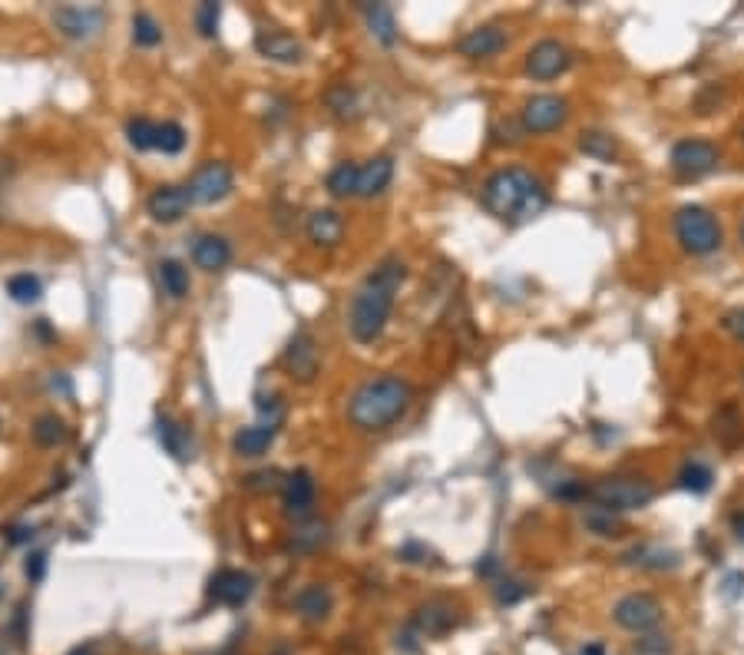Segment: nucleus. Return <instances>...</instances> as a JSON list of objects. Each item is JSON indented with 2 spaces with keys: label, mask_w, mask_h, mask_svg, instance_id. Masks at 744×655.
Returning <instances> with one entry per match:
<instances>
[{
  "label": "nucleus",
  "mask_w": 744,
  "mask_h": 655,
  "mask_svg": "<svg viewBox=\"0 0 744 655\" xmlns=\"http://www.w3.org/2000/svg\"><path fill=\"white\" fill-rule=\"evenodd\" d=\"M133 40H136V47H156V44H163V27L156 24L153 14L139 10V14L133 17Z\"/></svg>",
  "instance_id": "nucleus-33"
},
{
  "label": "nucleus",
  "mask_w": 744,
  "mask_h": 655,
  "mask_svg": "<svg viewBox=\"0 0 744 655\" xmlns=\"http://www.w3.org/2000/svg\"><path fill=\"white\" fill-rule=\"evenodd\" d=\"M34 440L40 447H57L67 440V424H63L57 414H43L34 424Z\"/></svg>",
  "instance_id": "nucleus-31"
},
{
  "label": "nucleus",
  "mask_w": 744,
  "mask_h": 655,
  "mask_svg": "<svg viewBox=\"0 0 744 655\" xmlns=\"http://www.w3.org/2000/svg\"><path fill=\"white\" fill-rule=\"evenodd\" d=\"M255 50L262 53L265 60H275V63H301L305 57V47H301L298 37L285 34V30H258L255 34Z\"/></svg>",
  "instance_id": "nucleus-16"
},
{
  "label": "nucleus",
  "mask_w": 744,
  "mask_h": 655,
  "mask_svg": "<svg viewBox=\"0 0 744 655\" xmlns=\"http://www.w3.org/2000/svg\"><path fill=\"white\" fill-rule=\"evenodd\" d=\"M156 149H163L166 156H176L186 149V130H182L179 123H163L159 126V143Z\"/></svg>",
  "instance_id": "nucleus-37"
},
{
  "label": "nucleus",
  "mask_w": 744,
  "mask_h": 655,
  "mask_svg": "<svg viewBox=\"0 0 744 655\" xmlns=\"http://www.w3.org/2000/svg\"><path fill=\"white\" fill-rule=\"evenodd\" d=\"M457 50L463 53V57H470V60H490V57H496V53L506 50V30L493 27V24L477 27V30H470V34L460 40Z\"/></svg>",
  "instance_id": "nucleus-17"
},
{
  "label": "nucleus",
  "mask_w": 744,
  "mask_h": 655,
  "mask_svg": "<svg viewBox=\"0 0 744 655\" xmlns=\"http://www.w3.org/2000/svg\"><path fill=\"white\" fill-rule=\"evenodd\" d=\"M328 106L334 110V116H354L358 113V93H354L348 83H338V87L328 90Z\"/></svg>",
  "instance_id": "nucleus-35"
},
{
  "label": "nucleus",
  "mask_w": 744,
  "mask_h": 655,
  "mask_svg": "<svg viewBox=\"0 0 744 655\" xmlns=\"http://www.w3.org/2000/svg\"><path fill=\"white\" fill-rule=\"evenodd\" d=\"M731 530H735V536L744 543V510H738V513H731Z\"/></svg>",
  "instance_id": "nucleus-44"
},
{
  "label": "nucleus",
  "mask_w": 744,
  "mask_h": 655,
  "mask_svg": "<svg viewBox=\"0 0 744 655\" xmlns=\"http://www.w3.org/2000/svg\"><path fill=\"white\" fill-rule=\"evenodd\" d=\"M126 139H129V146H133V149L146 153V149H156V143H159V126L139 116V120L126 123Z\"/></svg>",
  "instance_id": "nucleus-32"
},
{
  "label": "nucleus",
  "mask_w": 744,
  "mask_h": 655,
  "mask_svg": "<svg viewBox=\"0 0 744 655\" xmlns=\"http://www.w3.org/2000/svg\"><path fill=\"white\" fill-rule=\"evenodd\" d=\"M7 540H10V543H27V540H34V526H14V530H7Z\"/></svg>",
  "instance_id": "nucleus-42"
},
{
  "label": "nucleus",
  "mask_w": 744,
  "mask_h": 655,
  "mask_svg": "<svg viewBox=\"0 0 744 655\" xmlns=\"http://www.w3.org/2000/svg\"><path fill=\"white\" fill-rule=\"evenodd\" d=\"M483 206L500 222H510V225H520V222H530L536 219L539 212L546 209V189L543 182H539L530 169L523 166H506V169H496V173L483 182Z\"/></svg>",
  "instance_id": "nucleus-2"
},
{
  "label": "nucleus",
  "mask_w": 744,
  "mask_h": 655,
  "mask_svg": "<svg viewBox=\"0 0 744 655\" xmlns=\"http://www.w3.org/2000/svg\"><path fill=\"white\" fill-rule=\"evenodd\" d=\"M530 593L523 583H516V579H503V583H496V603L500 606H513L520 603V599Z\"/></svg>",
  "instance_id": "nucleus-39"
},
{
  "label": "nucleus",
  "mask_w": 744,
  "mask_h": 655,
  "mask_svg": "<svg viewBox=\"0 0 744 655\" xmlns=\"http://www.w3.org/2000/svg\"><path fill=\"white\" fill-rule=\"evenodd\" d=\"M358 179H361V166L358 163H338L328 173L325 186L334 199H348V196H358Z\"/></svg>",
  "instance_id": "nucleus-25"
},
{
  "label": "nucleus",
  "mask_w": 744,
  "mask_h": 655,
  "mask_svg": "<svg viewBox=\"0 0 744 655\" xmlns=\"http://www.w3.org/2000/svg\"><path fill=\"white\" fill-rule=\"evenodd\" d=\"M662 616H665V609L652 593H629L612 606V619H616V626L629 629V632H652L662 622Z\"/></svg>",
  "instance_id": "nucleus-7"
},
{
  "label": "nucleus",
  "mask_w": 744,
  "mask_h": 655,
  "mask_svg": "<svg viewBox=\"0 0 744 655\" xmlns=\"http://www.w3.org/2000/svg\"><path fill=\"white\" fill-rule=\"evenodd\" d=\"M672 169L678 179H702L708 173H715L718 163H721V153L715 143H708V139H678L672 146Z\"/></svg>",
  "instance_id": "nucleus-6"
},
{
  "label": "nucleus",
  "mask_w": 744,
  "mask_h": 655,
  "mask_svg": "<svg viewBox=\"0 0 744 655\" xmlns=\"http://www.w3.org/2000/svg\"><path fill=\"white\" fill-rule=\"evenodd\" d=\"M675 239L688 255H711L721 245V225L705 206H682L675 212Z\"/></svg>",
  "instance_id": "nucleus-5"
},
{
  "label": "nucleus",
  "mask_w": 744,
  "mask_h": 655,
  "mask_svg": "<svg viewBox=\"0 0 744 655\" xmlns=\"http://www.w3.org/2000/svg\"><path fill=\"white\" fill-rule=\"evenodd\" d=\"M404 282H407V265L401 259H394V255L384 259L361 282V288L354 292L351 315H348L351 338L358 341V345H374V341L384 335L394 302H397V292H401Z\"/></svg>",
  "instance_id": "nucleus-1"
},
{
  "label": "nucleus",
  "mask_w": 744,
  "mask_h": 655,
  "mask_svg": "<svg viewBox=\"0 0 744 655\" xmlns=\"http://www.w3.org/2000/svg\"><path fill=\"white\" fill-rule=\"evenodd\" d=\"M569 63H573V53H569L566 44H559V40H539V44L526 53V73L543 83L563 77L569 70Z\"/></svg>",
  "instance_id": "nucleus-10"
},
{
  "label": "nucleus",
  "mask_w": 744,
  "mask_h": 655,
  "mask_svg": "<svg viewBox=\"0 0 744 655\" xmlns=\"http://www.w3.org/2000/svg\"><path fill=\"white\" fill-rule=\"evenodd\" d=\"M24 569H27V576L34 579V583H37V579H43V569H47V553H30Z\"/></svg>",
  "instance_id": "nucleus-41"
},
{
  "label": "nucleus",
  "mask_w": 744,
  "mask_h": 655,
  "mask_svg": "<svg viewBox=\"0 0 744 655\" xmlns=\"http://www.w3.org/2000/svg\"><path fill=\"white\" fill-rule=\"evenodd\" d=\"M156 434H159V444H163L166 450L176 460H186L189 457V440H186V431L172 421V417H159L156 424Z\"/></svg>",
  "instance_id": "nucleus-27"
},
{
  "label": "nucleus",
  "mask_w": 744,
  "mask_h": 655,
  "mask_svg": "<svg viewBox=\"0 0 744 655\" xmlns=\"http://www.w3.org/2000/svg\"><path fill=\"white\" fill-rule=\"evenodd\" d=\"M721 325H725V331H728L731 338L744 341V308H735V311H728V315H725V321H721Z\"/></svg>",
  "instance_id": "nucleus-40"
},
{
  "label": "nucleus",
  "mask_w": 744,
  "mask_h": 655,
  "mask_svg": "<svg viewBox=\"0 0 744 655\" xmlns=\"http://www.w3.org/2000/svg\"><path fill=\"white\" fill-rule=\"evenodd\" d=\"M285 368L291 371V378H298V381H311L318 374V345L308 331H295V338L288 341Z\"/></svg>",
  "instance_id": "nucleus-14"
},
{
  "label": "nucleus",
  "mask_w": 744,
  "mask_h": 655,
  "mask_svg": "<svg viewBox=\"0 0 744 655\" xmlns=\"http://www.w3.org/2000/svg\"><path fill=\"white\" fill-rule=\"evenodd\" d=\"M272 655H291L288 649H278V652H272Z\"/></svg>",
  "instance_id": "nucleus-47"
},
{
  "label": "nucleus",
  "mask_w": 744,
  "mask_h": 655,
  "mask_svg": "<svg viewBox=\"0 0 744 655\" xmlns=\"http://www.w3.org/2000/svg\"><path fill=\"white\" fill-rule=\"evenodd\" d=\"M414 401L411 384L397 374H381V378L364 381L348 401V417L361 431H387L407 414Z\"/></svg>",
  "instance_id": "nucleus-3"
},
{
  "label": "nucleus",
  "mask_w": 744,
  "mask_h": 655,
  "mask_svg": "<svg viewBox=\"0 0 744 655\" xmlns=\"http://www.w3.org/2000/svg\"><path fill=\"white\" fill-rule=\"evenodd\" d=\"M586 526L596 536H622V520L616 517V513H609L602 507H592L586 513Z\"/></svg>",
  "instance_id": "nucleus-34"
},
{
  "label": "nucleus",
  "mask_w": 744,
  "mask_h": 655,
  "mask_svg": "<svg viewBox=\"0 0 744 655\" xmlns=\"http://www.w3.org/2000/svg\"><path fill=\"white\" fill-rule=\"evenodd\" d=\"M192 262H196L202 272H222L225 265L232 262V245L222 239V235H199L192 242Z\"/></svg>",
  "instance_id": "nucleus-19"
},
{
  "label": "nucleus",
  "mask_w": 744,
  "mask_h": 655,
  "mask_svg": "<svg viewBox=\"0 0 744 655\" xmlns=\"http://www.w3.org/2000/svg\"><path fill=\"white\" fill-rule=\"evenodd\" d=\"M67 655H93V649H90V646H77V649L67 652Z\"/></svg>",
  "instance_id": "nucleus-45"
},
{
  "label": "nucleus",
  "mask_w": 744,
  "mask_h": 655,
  "mask_svg": "<svg viewBox=\"0 0 744 655\" xmlns=\"http://www.w3.org/2000/svg\"><path fill=\"white\" fill-rule=\"evenodd\" d=\"M454 626H457V612H454V606H447V603L420 606L414 612V619H411V632H414V636H420V639H440V636H447Z\"/></svg>",
  "instance_id": "nucleus-15"
},
{
  "label": "nucleus",
  "mask_w": 744,
  "mask_h": 655,
  "mask_svg": "<svg viewBox=\"0 0 744 655\" xmlns=\"http://www.w3.org/2000/svg\"><path fill=\"white\" fill-rule=\"evenodd\" d=\"M159 282H163V288L172 298H186L189 295V268L176 259L159 262Z\"/></svg>",
  "instance_id": "nucleus-28"
},
{
  "label": "nucleus",
  "mask_w": 744,
  "mask_h": 655,
  "mask_svg": "<svg viewBox=\"0 0 744 655\" xmlns=\"http://www.w3.org/2000/svg\"><path fill=\"white\" fill-rule=\"evenodd\" d=\"M255 589V579L242 573V569H222V573L212 576V586H209V596L215 603L229 606V609H239L248 603V596H252Z\"/></svg>",
  "instance_id": "nucleus-12"
},
{
  "label": "nucleus",
  "mask_w": 744,
  "mask_h": 655,
  "mask_svg": "<svg viewBox=\"0 0 744 655\" xmlns=\"http://www.w3.org/2000/svg\"><path fill=\"white\" fill-rule=\"evenodd\" d=\"M394 179V159L391 156H374L368 166H361V179H358V196L361 199H374L391 186Z\"/></svg>",
  "instance_id": "nucleus-22"
},
{
  "label": "nucleus",
  "mask_w": 744,
  "mask_h": 655,
  "mask_svg": "<svg viewBox=\"0 0 744 655\" xmlns=\"http://www.w3.org/2000/svg\"><path fill=\"white\" fill-rule=\"evenodd\" d=\"M7 295L14 298L17 305H34V302H40L43 285H40V278H37V275L24 272V275H14V278L7 282Z\"/></svg>",
  "instance_id": "nucleus-30"
},
{
  "label": "nucleus",
  "mask_w": 744,
  "mask_h": 655,
  "mask_svg": "<svg viewBox=\"0 0 744 655\" xmlns=\"http://www.w3.org/2000/svg\"><path fill=\"white\" fill-rule=\"evenodd\" d=\"M361 10L368 14V27L371 37L381 47H394L397 44V24H394V10L387 4H361Z\"/></svg>",
  "instance_id": "nucleus-24"
},
{
  "label": "nucleus",
  "mask_w": 744,
  "mask_h": 655,
  "mask_svg": "<svg viewBox=\"0 0 744 655\" xmlns=\"http://www.w3.org/2000/svg\"><path fill=\"white\" fill-rule=\"evenodd\" d=\"M655 636H649V639H642L639 642V646H635V649H639V652H668V642L659 636V642H652Z\"/></svg>",
  "instance_id": "nucleus-43"
},
{
  "label": "nucleus",
  "mask_w": 744,
  "mask_h": 655,
  "mask_svg": "<svg viewBox=\"0 0 744 655\" xmlns=\"http://www.w3.org/2000/svg\"><path fill=\"white\" fill-rule=\"evenodd\" d=\"M566 120H569V103L563 96H553V93H539L533 100H526L520 113L523 133H553Z\"/></svg>",
  "instance_id": "nucleus-8"
},
{
  "label": "nucleus",
  "mask_w": 744,
  "mask_h": 655,
  "mask_svg": "<svg viewBox=\"0 0 744 655\" xmlns=\"http://www.w3.org/2000/svg\"><path fill=\"white\" fill-rule=\"evenodd\" d=\"M305 229H308V239L325 245V249H331V245H338L344 239V219L334 209H315L308 216Z\"/></svg>",
  "instance_id": "nucleus-21"
},
{
  "label": "nucleus",
  "mask_w": 744,
  "mask_h": 655,
  "mask_svg": "<svg viewBox=\"0 0 744 655\" xmlns=\"http://www.w3.org/2000/svg\"><path fill=\"white\" fill-rule=\"evenodd\" d=\"M622 563L642 566V569H675L678 566V556L675 553H665L662 546H635L632 553L622 556Z\"/></svg>",
  "instance_id": "nucleus-26"
},
{
  "label": "nucleus",
  "mask_w": 744,
  "mask_h": 655,
  "mask_svg": "<svg viewBox=\"0 0 744 655\" xmlns=\"http://www.w3.org/2000/svg\"><path fill=\"white\" fill-rule=\"evenodd\" d=\"M311 507H315V477H311L308 470H295V474L285 480V510L291 517L305 520Z\"/></svg>",
  "instance_id": "nucleus-18"
},
{
  "label": "nucleus",
  "mask_w": 744,
  "mask_h": 655,
  "mask_svg": "<svg viewBox=\"0 0 744 655\" xmlns=\"http://www.w3.org/2000/svg\"><path fill=\"white\" fill-rule=\"evenodd\" d=\"M741 239H744V225H741Z\"/></svg>",
  "instance_id": "nucleus-49"
},
{
  "label": "nucleus",
  "mask_w": 744,
  "mask_h": 655,
  "mask_svg": "<svg viewBox=\"0 0 744 655\" xmlns=\"http://www.w3.org/2000/svg\"><path fill=\"white\" fill-rule=\"evenodd\" d=\"M278 437V424L268 421V424H252V427H242L239 434H235L232 447L239 457H262L268 454V447L275 444Z\"/></svg>",
  "instance_id": "nucleus-20"
},
{
  "label": "nucleus",
  "mask_w": 744,
  "mask_h": 655,
  "mask_svg": "<svg viewBox=\"0 0 744 655\" xmlns=\"http://www.w3.org/2000/svg\"><path fill=\"white\" fill-rule=\"evenodd\" d=\"M53 24L67 40H93L103 30L106 17L100 7H80V4H63L53 10Z\"/></svg>",
  "instance_id": "nucleus-9"
},
{
  "label": "nucleus",
  "mask_w": 744,
  "mask_h": 655,
  "mask_svg": "<svg viewBox=\"0 0 744 655\" xmlns=\"http://www.w3.org/2000/svg\"><path fill=\"white\" fill-rule=\"evenodd\" d=\"M582 655H602V649H599V646H592V649H582Z\"/></svg>",
  "instance_id": "nucleus-46"
},
{
  "label": "nucleus",
  "mask_w": 744,
  "mask_h": 655,
  "mask_svg": "<svg viewBox=\"0 0 744 655\" xmlns=\"http://www.w3.org/2000/svg\"><path fill=\"white\" fill-rule=\"evenodd\" d=\"M232 182H235L232 169L212 159V163H206L196 176H192L189 196H192V202H199V206H215V202H222L232 192Z\"/></svg>",
  "instance_id": "nucleus-11"
},
{
  "label": "nucleus",
  "mask_w": 744,
  "mask_h": 655,
  "mask_svg": "<svg viewBox=\"0 0 744 655\" xmlns=\"http://www.w3.org/2000/svg\"><path fill=\"white\" fill-rule=\"evenodd\" d=\"M579 146H582V153H586V156L602 159V163H609V159L616 156V143H612V136H606V133H586Z\"/></svg>",
  "instance_id": "nucleus-36"
},
{
  "label": "nucleus",
  "mask_w": 744,
  "mask_h": 655,
  "mask_svg": "<svg viewBox=\"0 0 744 655\" xmlns=\"http://www.w3.org/2000/svg\"><path fill=\"white\" fill-rule=\"evenodd\" d=\"M219 17H222V7L215 4V0H206V4H199V10H196V27H199V34L206 37V40H212L215 34H219Z\"/></svg>",
  "instance_id": "nucleus-38"
},
{
  "label": "nucleus",
  "mask_w": 744,
  "mask_h": 655,
  "mask_svg": "<svg viewBox=\"0 0 744 655\" xmlns=\"http://www.w3.org/2000/svg\"><path fill=\"white\" fill-rule=\"evenodd\" d=\"M589 500L596 507L609 510V513H632V510H645L655 500V483L635 474H612L602 477L589 487Z\"/></svg>",
  "instance_id": "nucleus-4"
},
{
  "label": "nucleus",
  "mask_w": 744,
  "mask_h": 655,
  "mask_svg": "<svg viewBox=\"0 0 744 655\" xmlns=\"http://www.w3.org/2000/svg\"><path fill=\"white\" fill-rule=\"evenodd\" d=\"M331 606H334L331 589H328V586H321V583H311V586H305V589H301V593L295 596V609H298V616H301V619H308V622H321V619H328Z\"/></svg>",
  "instance_id": "nucleus-23"
},
{
  "label": "nucleus",
  "mask_w": 744,
  "mask_h": 655,
  "mask_svg": "<svg viewBox=\"0 0 744 655\" xmlns=\"http://www.w3.org/2000/svg\"><path fill=\"white\" fill-rule=\"evenodd\" d=\"M189 206H192L189 186H159L153 196H149L146 212L153 216V222L172 225V222H179L182 216H186Z\"/></svg>",
  "instance_id": "nucleus-13"
},
{
  "label": "nucleus",
  "mask_w": 744,
  "mask_h": 655,
  "mask_svg": "<svg viewBox=\"0 0 744 655\" xmlns=\"http://www.w3.org/2000/svg\"><path fill=\"white\" fill-rule=\"evenodd\" d=\"M711 480H715V474H711V467L702 464V460H688V464L678 470V487H682V490L708 493L711 490Z\"/></svg>",
  "instance_id": "nucleus-29"
},
{
  "label": "nucleus",
  "mask_w": 744,
  "mask_h": 655,
  "mask_svg": "<svg viewBox=\"0 0 744 655\" xmlns=\"http://www.w3.org/2000/svg\"><path fill=\"white\" fill-rule=\"evenodd\" d=\"M215 655H232V652H215Z\"/></svg>",
  "instance_id": "nucleus-48"
}]
</instances>
